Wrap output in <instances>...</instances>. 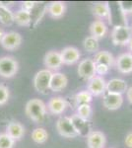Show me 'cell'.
Returning a JSON list of instances; mask_svg holds the SVG:
<instances>
[{"instance_id": "obj_36", "label": "cell", "mask_w": 132, "mask_h": 148, "mask_svg": "<svg viewBox=\"0 0 132 148\" xmlns=\"http://www.w3.org/2000/svg\"><path fill=\"white\" fill-rule=\"evenodd\" d=\"M4 34H5V32H4V31H3V29L0 28V42H1L2 39H3V36H4Z\"/></svg>"}, {"instance_id": "obj_34", "label": "cell", "mask_w": 132, "mask_h": 148, "mask_svg": "<svg viewBox=\"0 0 132 148\" xmlns=\"http://www.w3.org/2000/svg\"><path fill=\"white\" fill-rule=\"evenodd\" d=\"M124 143H125V145L128 148H132V132H129L125 136Z\"/></svg>"}, {"instance_id": "obj_6", "label": "cell", "mask_w": 132, "mask_h": 148, "mask_svg": "<svg viewBox=\"0 0 132 148\" xmlns=\"http://www.w3.org/2000/svg\"><path fill=\"white\" fill-rule=\"evenodd\" d=\"M77 73L83 80L89 81L96 76V63L92 58H85L79 62Z\"/></svg>"}, {"instance_id": "obj_24", "label": "cell", "mask_w": 132, "mask_h": 148, "mask_svg": "<svg viewBox=\"0 0 132 148\" xmlns=\"http://www.w3.org/2000/svg\"><path fill=\"white\" fill-rule=\"evenodd\" d=\"M83 47L86 51L90 52V53H93V52L97 53L99 51V47H100L99 40L92 37V36H89V37H87L84 40Z\"/></svg>"}, {"instance_id": "obj_10", "label": "cell", "mask_w": 132, "mask_h": 148, "mask_svg": "<svg viewBox=\"0 0 132 148\" xmlns=\"http://www.w3.org/2000/svg\"><path fill=\"white\" fill-rule=\"evenodd\" d=\"M92 12L96 17L100 18L102 21L104 19L111 24V11L107 2H95L92 6Z\"/></svg>"}, {"instance_id": "obj_35", "label": "cell", "mask_w": 132, "mask_h": 148, "mask_svg": "<svg viewBox=\"0 0 132 148\" xmlns=\"http://www.w3.org/2000/svg\"><path fill=\"white\" fill-rule=\"evenodd\" d=\"M126 97H127V100H128V102L130 103V104H132V86L128 87V89H127Z\"/></svg>"}, {"instance_id": "obj_7", "label": "cell", "mask_w": 132, "mask_h": 148, "mask_svg": "<svg viewBox=\"0 0 132 148\" xmlns=\"http://www.w3.org/2000/svg\"><path fill=\"white\" fill-rule=\"evenodd\" d=\"M22 42L23 38L21 34L17 32H8L4 34L0 44L7 51H15L22 45Z\"/></svg>"}, {"instance_id": "obj_4", "label": "cell", "mask_w": 132, "mask_h": 148, "mask_svg": "<svg viewBox=\"0 0 132 148\" xmlns=\"http://www.w3.org/2000/svg\"><path fill=\"white\" fill-rule=\"evenodd\" d=\"M56 130L61 136L66 138H74L80 135L69 116H62L57 120Z\"/></svg>"}, {"instance_id": "obj_15", "label": "cell", "mask_w": 132, "mask_h": 148, "mask_svg": "<svg viewBox=\"0 0 132 148\" xmlns=\"http://www.w3.org/2000/svg\"><path fill=\"white\" fill-rule=\"evenodd\" d=\"M117 70L120 73L129 74L132 72V53L125 52L120 54L116 60Z\"/></svg>"}, {"instance_id": "obj_12", "label": "cell", "mask_w": 132, "mask_h": 148, "mask_svg": "<svg viewBox=\"0 0 132 148\" xmlns=\"http://www.w3.org/2000/svg\"><path fill=\"white\" fill-rule=\"evenodd\" d=\"M127 89H128L127 82L120 78H112L107 81L105 86V92L112 93V94L122 95L123 93H126Z\"/></svg>"}, {"instance_id": "obj_5", "label": "cell", "mask_w": 132, "mask_h": 148, "mask_svg": "<svg viewBox=\"0 0 132 148\" xmlns=\"http://www.w3.org/2000/svg\"><path fill=\"white\" fill-rule=\"evenodd\" d=\"M110 37H111L112 44L114 46H125L128 44L132 36L130 29L127 26L116 25L112 29Z\"/></svg>"}, {"instance_id": "obj_1", "label": "cell", "mask_w": 132, "mask_h": 148, "mask_svg": "<svg viewBox=\"0 0 132 148\" xmlns=\"http://www.w3.org/2000/svg\"><path fill=\"white\" fill-rule=\"evenodd\" d=\"M47 105L40 99H32L26 104L25 112L30 120L35 123H42L47 114Z\"/></svg>"}, {"instance_id": "obj_29", "label": "cell", "mask_w": 132, "mask_h": 148, "mask_svg": "<svg viewBox=\"0 0 132 148\" xmlns=\"http://www.w3.org/2000/svg\"><path fill=\"white\" fill-rule=\"evenodd\" d=\"M15 140L7 134L6 132L0 133V148H13Z\"/></svg>"}, {"instance_id": "obj_14", "label": "cell", "mask_w": 132, "mask_h": 148, "mask_svg": "<svg viewBox=\"0 0 132 148\" xmlns=\"http://www.w3.org/2000/svg\"><path fill=\"white\" fill-rule=\"evenodd\" d=\"M44 62L45 67H47V69H49V70H57L63 64L60 52L55 51H50L45 53Z\"/></svg>"}, {"instance_id": "obj_25", "label": "cell", "mask_w": 132, "mask_h": 148, "mask_svg": "<svg viewBox=\"0 0 132 148\" xmlns=\"http://www.w3.org/2000/svg\"><path fill=\"white\" fill-rule=\"evenodd\" d=\"M32 139L38 144H42L49 139V133L44 127H37L32 131Z\"/></svg>"}, {"instance_id": "obj_33", "label": "cell", "mask_w": 132, "mask_h": 148, "mask_svg": "<svg viewBox=\"0 0 132 148\" xmlns=\"http://www.w3.org/2000/svg\"><path fill=\"white\" fill-rule=\"evenodd\" d=\"M36 4H37V2H35V1H24V2H22L21 9H22V10H25V11H28V12H31L34 8H35Z\"/></svg>"}, {"instance_id": "obj_30", "label": "cell", "mask_w": 132, "mask_h": 148, "mask_svg": "<svg viewBox=\"0 0 132 148\" xmlns=\"http://www.w3.org/2000/svg\"><path fill=\"white\" fill-rule=\"evenodd\" d=\"M10 97L9 88L4 84H0V106L5 105Z\"/></svg>"}, {"instance_id": "obj_26", "label": "cell", "mask_w": 132, "mask_h": 148, "mask_svg": "<svg viewBox=\"0 0 132 148\" xmlns=\"http://www.w3.org/2000/svg\"><path fill=\"white\" fill-rule=\"evenodd\" d=\"M74 100H75V104L76 106H81V105H85V104H90L93 100V96L88 90H85V91H81L77 93L74 97Z\"/></svg>"}, {"instance_id": "obj_18", "label": "cell", "mask_w": 132, "mask_h": 148, "mask_svg": "<svg viewBox=\"0 0 132 148\" xmlns=\"http://www.w3.org/2000/svg\"><path fill=\"white\" fill-rule=\"evenodd\" d=\"M67 102L62 97H52L47 103V110L52 114H61L67 108Z\"/></svg>"}, {"instance_id": "obj_9", "label": "cell", "mask_w": 132, "mask_h": 148, "mask_svg": "<svg viewBox=\"0 0 132 148\" xmlns=\"http://www.w3.org/2000/svg\"><path fill=\"white\" fill-rule=\"evenodd\" d=\"M123 104V97L119 94H112V93L105 92L103 96V105L107 110L116 111L118 110Z\"/></svg>"}, {"instance_id": "obj_2", "label": "cell", "mask_w": 132, "mask_h": 148, "mask_svg": "<svg viewBox=\"0 0 132 148\" xmlns=\"http://www.w3.org/2000/svg\"><path fill=\"white\" fill-rule=\"evenodd\" d=\"M52 72L49 69H42L36 73L34 77V87L40 94H47L49 90Z\"/></svg>"}, {"instance_id": "obj_17", "label": "cell", "mask_w": 132, "mask_h": 148, "mask_svg": "<svg viewBox=\"0 0 132 148\" xmlns=\"http://www.w3.org/2000/svg\"><path fill=\"white\" fill-rule=\"evenodd\" d=\"M68 84V78L65 74L61 72H54L52 73L51 80H50L49 90L52 92H60L65 89Z\"/></svg>"}, {"instance_id": "obj_31", "label": "cell", "mask_w": 132, "mask_h": 148, "mask_svg": "<svg viewBox=\"0 0 132 148\" xmlns=\"http://www.w3.org/2000/svg\"><path fill=\"white\" fill-rule=\"evenodd\" d=\"M118 7L124 15L132 14V1H118Z\"/></svg>"}, {"instance_id": "obj_32", "label": "cell", "mask_w": 132, "mask_h": 148, "mask_svg": "<svg viewBox=\"0 0 132 148\" xmlns=\"http://www.w3.org/2000/svg\"><path fill=\"white\" fill-rule=\"evenodd\" d=\"M109 67L107 65H104V64H96V75L102 76L105 75L109 72Z\"/></svg>"}, {"instance_id": "obj_22", "label": "cell", "mask_w": 132, "mask_h": 148, "mask_svg": "<svg viewBox=\"0 0 132 148\" xmlns=\"http://www.w3.org/2000/svg\"><path fill=\"white\" fill-rule=\"evenodd\" d=\"M0 23L5 26H11L14 23V13L2 2H0Z\"/></svg>"}, {"instance_id": "obj_23", "label": "cell", "mask_w": 132, "mask_h": 148, "mask_svg": "<svg viewBox=\"0 0 132 148\" xmlns=\"http://www.w3.org/2000/svg\"><path fill=\"white\" fill-rule=\"evenodd\" d=\"M14 22H16L17 25L27 27L32 22V14L31 12L25 10H18L16 13H14Z\"/></svg>"}, {"instance_id": "obj_11", "label": "cell", "mask_w": 132, "mask_h": 148, "mask_svg": "<svg viewBox=\"0 0 132 148\" xmlns=\"http://www.w3.org/2000/svg\"><path fill=\"white\" fill-rule=\"evenodd\" d=\"M107 138L102 131L92 130L87 134L88 148H105Z\"/></svg>"}, {"instance_id": "obj_19", "label": "cell", "mask_w": 132, "mask_h": 148, "mask_svg": "<svg viewBox=\"0 0 132 148\" xmlns=\"http://www.w3.org/2000/svg\"><path fill=\"white\" fill-rule=\"evenodd\" d=\"M66 11L65 3L62 1H52L47 6V12L52 18L60 19L63 17Z\"/></svg>"}, {"instance_id": "obj_13", "label": "cell", "mask_w": 132, "mask_h": 148, "mask_svg": "<svg viewBox=\"0 0 132 148\" xmlns=\"http://www.w3.org/2000/svg\"><path fill=\"white\" fill-rule=\"evenodd\" d=\"M62 63L66 65H72L79 61L81 53L78 49L74 47H66L60 51Z\"/></svg>"}, {"instance_id": "obj_16", "label": "cell", "mask_w": 132, "mask_h": 148, "mask_svg": "<svg viewBox=\"0 0 132 148\" xmlns=\"http://www.w3.org/2000/svg\"><path fill=\"white\" fill-rule=\"evenodd\" d=\"M6 133L15 141L22 139L25 135V127L21 123L17 121H11L6 126Z\"/></svg>"}, {"instance_id": "obj_3", "label": "cell", "mask_w": 132, "mask_h": 148, "mask_svg": "<svg viewBox=\"0 0 132 148\" xmlns=\"http://www.w3.org/2000/svg\"><path fill=\"white\" fill-rule=\"evenodd\" d=\"M19 69V63L12 56L0 57V76L3 78H12L16 75Z\"/></svg>"}, {"instance_id": "obj_37", "label": "cell", "mask_w": 132, "mask_h": 148, "mask_svg": "<svg viewBox=\"0 0 132 148\" xmlns=\"http://www.w3.org/2000/svg\"><path fill=\"white\" fill-rule=\"evenodd\" d=\"M128 47H129V49H130V51H132V37H131V39L129 40V42H128Z\"/></svg>"}, {"instance_id": "obj_8", "label": "cell", "mask_w": 132, "mask_h": 148, "mask_svg": "<svg viewBox=\"0 0 132 148\" xmlns=\"http://www.w3.org/2000/svg\"><path fill=\"white\" fill-rule=\"evenodd\" d=\"M105 86H107V82L104 79V77L96 75L92 79L88 81L87 90L92 94V96H101V95L105 94Z\"/></svg>"}, {"instance_id": "obj_20", "label": "cell", "mask_w": 132, "mask_h": 148, "mask_svg": "<svg viewBox=\"0 0 132 148\" xmlns=\"http://www.w3.org/2000/svg\"><path fill=\"white\" fill-rule=\"evenodd\" d=\"M91 36L96 39H102L107 33V27L105 23L102 20H96L90 26Z\"/></svg>"}, {"instance_id": "obj_27", "label": "cell", "mask_w": 132, "mask_h": 148, "mask_svg": "<svg viewBox=\"0 0 132 148\" xmlns=\"http://www.w3.org/2000/svg\"><path fill=\"white\" fill-rule=\"evenodd\" d=\"M70 119H71L72 123H73L74 126L76 127V130L79 131L80 135L83 134V131L88 130V121H85V120H83V119H81L77 114L72 116Z\"/></svg>"}, {"instance_id": "obj_28", "label": "cell", "mask_w": 132, "mask_h": 148, "mask_svg": "<svg viewBox=\"0 0 132 148\" xmlns=\"http://www.w3.org/2000/svg\"><path fill=\"white\" fill-rule=\"evenodd\" d=\"M92 113H93V110L90 104L81 105V106L77 107V114L81 119H83L85 121H88L91 118Z\"/></svg>"}, {"instance_id": "obj_21", "label": "cell", "mask_w": 132, "mask_h": 148, "mask_svg": "<svg viewBox=\"0 0 132 148\" xmlns=\"http://www.w3.org/2000/svg\"><path fill=\"white\" fill-rule=\"evenodd\" d=\"M96 64H104V65L109 66L110 68L114 64V57L107 51H98L95 54V57L93 58Z\"/></svg>"}]
</instances>
